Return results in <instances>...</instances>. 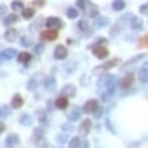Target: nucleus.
Wrapping results in <instances>:
<instances>
[{"label": "nucleus", "mask_w": 148, "mask_h": 148, "mask_svg": "<svg viewBox=\"0 0 148 148\" xmlns=\"http://www.w3.org/2000/svg\"><path fill=\"white\" fill-rule=\"evenodd\" d=\"M15 56H16V50L11 49V48H7V49L0 52V63L8 61V60H11V58L15 57Z\"/></svg>", "instance_id": "obj_1"}, {"label": "nucleus", "mask_w": 148, "mask_h": 148, "mask_svg": "<svg viewBox=\"0 0 148 148\" xmlns=\"http://www.w3.org/2000/svg\"><path fill=\"white\" fill-rule=\"evenodd\" d=\"M46 26L49 27V30H57L58 27L63 26V22L60 18H56V16H50V18L46 19Z\"/></svg>", "instance_id": "obj_2"}, {"label": "nucleus", "mask_w": 148, "mask_h": 148, "mask_svg": "<svg viewBox=\"0 0 148 148\" xmlns=\"http://www.w3.org/2000/svg\"><path fill=\"white\" fill-rule=\"evenodd\" d=\"M95 110H98V102H97V99H88L84 103V106H83V112L90 114V113H94Z\"/></svg>", "instance_id": "obj_3"}, {"label": "nucleus", "mask_w": 148, "mask_h": 148, "mask_svg": "<svg viewBox=\"0 0 148 148\" xmlns=\"http://www.w3.org/2000/svg\"><path fill=\"white\" fill-rule=\"evenodd\" d=\"M133 83H135V75H133V73H129V75L124 76L121 80H120V87H121V88H130Z\"/></svg>", "instance_id": "obj_4"}, {"label": "nucleus", "mask_w": 148, "mask_h": 148, "mask_svg": "<svg viewBox=\"0 0 148 148\" xmlns=\"http://www.w3.org/2000/svg\"><path fill=\"white\" fill-rule=\"evenodd\" d=\"M92 53H94L98 58H106L109 54V50L102 45H95L94 48H92Z\"/></svg>", "instance_id": "obj_5"}, {"label": "nucleus", "mask_w": 148, "mask_h": 148, "mask_svg": "<svg viewBox=\"0 0 148 148\" xmlns=\"http://www.w3.org/2000/svg\"><path fill=\"white\" fill-rule=\"evenodd\" d=\"M58 37L57 30H45L41 33V40L42 41H54Z\"/></svg>", "instance_id": "obj_6"}, {"label": "nucleus", "mask_w": 148, "mask_h": 148, "mask_svg": "<svg viewBox=\"0 0 148 148\" xmlns=\"http://www.w3.org/2000/svg\"><path fill=\"white\" fill-rule=\"evenodd\" d=\"M68 56V49L63 45H58L56 49H54V58L57 60H64V58Z\"/></svg>", "instance_id": "obj_7"}, {"label": "nucleus", "mask_w": 148, "mask_h": 148, "mask_svg": "<svg viewBox=\"0 0 148 148\" xmlns=\"http://www.w3.org/2000/svg\"><path fill=\"white\" fill-rule=\"evenodd\" d=\"M18 144H19V136L16 133H11V135L7 136V139H5L7 148H14L15 145H18Z\"/></svg>", "instance_id": "obj_8"}, {"label": "nucleus", "mask_w": 148, "mask_h": 148, "mask_svg": "<svg viewBox=\"0 0 148 148\" xmlns=\"http://www.w3.org/2000/svg\"><path fill=\"white\" fill-rule=\"evenodd\" d=\"M117 64H118V60H110V61H108V63H105L103 65H101L99 68H97V69H94V73H98L99 71H108V69H110V68L116 67Z\"/></svg>", "instance_id": "obj_9"}, {"label": "nucleus", "mask_w": 148, "mask_h": 148, "mask_svg": "<svg viewBox=\"0 0 148 148\" xmlns=\"http://www.w3.org/2000/svg\"><path fill=\"white\" fill-rule=\"evenodd\" d=\"M90 129H91V120L86 118V120L82 121L80 126H79V132H80L82 135H87L90 132Z\"/></svg>", "instance_id": "obj_10"}, {"label": "nucleus", "mask_w": 148, "mask_h": 148, "mask_svg": "<svg viewBox=\"0 0 148 148\" xmlns=\"http://www.w3.org/2000/svg\"><path fill=\"white\" fill-rule=\"evenodd\" d=\"M4 38L10 42H14V41L18 38V32L15 30V29H8V30H5L4 33Z\"/></svg>", "instance_id": "obj_11"}, {"label": "nucleus", "mask_w": 148, "mask_h": 148, "mask_svg": "<svg viewBox=\"0 0 148 148\" xmlns=\"http://www.w3.org/2000/svg\"><path fill=\"white\" fill-rule=\"evenodd\" d=\"M54 106L57 109H67L68 106V98L67 97H58L54 102Z\"/></svg>", "instance_id": "obj_12"}, {"label": "nucleus", "mask_w": 148, "mask_h": 148, "mask_svg": "<svg viewBox=\"0 0 148 148\" xmlns=\"http://www.w3.org/2000/svg\"><path fill=\"white\" fill-rule=\"evenodd\" d=\"M44 86H45V88H46V90L53 91L54 88H56V79H54L53 76L46 77L45 82H44Z\"/></svg>", "instance_id": "obj_13"}, {"label": "nucleus", "mask_w": 148, "mask_h": 148, "mask_svg": "<svg viewBox=\"0 0 148 148\" xmlns=\"http://www.w3.org/2000/svg\"><path fill=\"white\" fill-rule=\"evenodd\" d=\"M22 105H23V99H22V97H21L19 94L14 95L12 102H11V106H12L14 109H19V108H22Z\"/></svg>", "instance_id": "obj_14"}, {"label": "nucleus", "mask_w": 148, "mask_h": 148, "mask_svg": "<svg viewBox=\"0 0 148 148\" xmlns=\"http://www.w3.org/2000/svg\"><path fill=\"white\" fill-rule=\"evenodd\" d=\"M30 60H32V54L27 53V52H21V53L18 54V61H19V63L27 64Z\"/></svg>", "instance_id": "obj_15"}, {"label": "nucleus", "mask_w": 148, "mask_h": 148, "mask_svg": "<svg viewBox=\"0 0 148 148\" xmlns=\"http://www.w3.org/2000/svg\"><path fill=\"white\" fill-rule=\"evenodd\" d=\"M18 15L16 14H10V15H7L4 19V25H7V26H11V25H14V23L18 22Z\"/></svg>", "instance_id": "obj_16"}, {"label": "nucleus", "mask_w": 148, "mask_h": 148, "mask_svg": "<svg viewBox=\"0 0 148 148\" xmlns=\"http://www.w3.org/2000/svg\"><path fill=\"white\" fill-rule=\"evenodd\" d=\"M11 8L15 12H19V11H23L25 7H23V3L21 0H15V1H12V4H11Z\"/></svg>", "instance_id": "obj_17"}, {"label": "nucleus", "mask_w": 148, "mask_h": 148, "mask_svg": "<svg viewBox=\"0 0 148 148\" xmlns=\"http://www.w3.org/2000/svg\"><path fill=\"white\" fill-rule=\"evenodd\" d=\"M113 8L116 10V11H122V10L125 8V1L124 0H114Z\"/></svg>", "instance_id": "obj_18"}, {"label": "nucleus", "mask_w": 148, "mask_h": 148, "mask_svg": "<svg viewBox=\"0 0 148 148\" xmlns=\"http://www.w3.org/2000/svg\"><path fill=\"white\" fill-rule=\"evenodd\" d=\"M34 14H36V11H34L33 8H25L22 11V16L25 19H30V18L34 16Z\"/></svg>", "instance_id": "obj_19"}, {"label": "nucleus", "mask_w": 148, "mask_h": 148, "mask_svg": "<svg viewBox=\"0 0 148 148\" xmlns=\"http://www.w3.org/2000/svg\"><path fill=\"white\" fill-rule=\"evenodd\" d=\"M130 27L132 29H141L143 27V21L140 18H133L130 22Z\"/></svg>", "instance_id": "obj_20"}, {"label": "nucleus", "mask_w": 148, "mask_h": 148, "mask_svg": "<svg viewBox=\"0 0 148 148\" xmlns=\"http://www.w3.org/2000/svg\"><path fill=\"white\" fill-rule=\"evenodd\" d=\"M67 16L69 19H75L79 16V12H77L76 8H68L67 10Z\"/></svg>", "instance_id": "obj_21"}, {"label": "nucleus", "mask_w": 148, "mask_h": 148, "mask_svg": "<svg viewBox=\"0 0 148 148\" xmlns=\"http://www.w3.org/2000/svg\"><path fill=\"white\" fill-rule=\"evenodd\" d=\"M109 22H110V19H109V18H98V19H97V27L106 26Z\"/></svg>", "instance_id": "obj_22"}, {"label": "nucleus", "mask_w": 148, "mask_h": 148, "mask_svg": "<svg viewBox=\"0 0 148 148\" xmlns=\"http://www.w3.org/2000/svg\"><path fill=\"white\" fill-rule=\"evenodd\" d=\"M79 117H80V110H77V109L72 110V113L69 114V118H71V121H76V120H79Z\"/></svg>", "instance_id": "obj_23"}, {"label": "nucleus", "mask_w": 148, "mask_h": 148, "mask_svg": "<svg viewBox=\"0 0 148 148\" xmlns=\"http://www.w3.org/2000/svg\"><path fill=\"white\" fill-rule=\"evenodd\" d=\"M21 122H22L23 125H30L32 124V116H29V114L22 116L21 117Z\"/></svg>", "instance_id": "obj_24"}, {"label": "nucleus", "mask_w": 148, "mask_h": 148, "mask_svg": "<svg viewBox=\"0 0 148 148\" xmlns=\"http://www.w3.org/2000/svg\"><path fill=\"white\" fill-rule=\"evenodd\" d=\"M80 147V140L79 137H73L71 140V143H69V148H79Z\"/></svg>", "instance_id": "obj_25"}, {"label": "nucleus", "mask_w": 148, "mask_h": 148, "mask_svg": "<svg viewBox=\"0 0 148 148\" xmlns=\"http://www.w3.org/2000/svg\"><path fill=\"white\" fill-rule=\"evenodd\" d=\"M113 94H114V90H113V88H109L106 92H103V94H102V99H103V101H109V99L112 98Z\"/></svg>", "instance_id": "obj_26"}, {"label": "nucleus", "mask_w": 148, "mask_h": 148, "mask_svg": "<svg viewBox=\"0 0 148 148\" xmlns=\"http://www.w3.org/2000/svg\"><path fill=\"white\" fill-rule=\"evenodd\" d=\"M63 94H68V95H75V87L73 86H67L63 90Z\"/></svg>", "instance_id": "obj_27"}, {"label": "nucleus", "mask_w": 148, "mask_h": 148, "mask_svg": "<svg viewBox=\"0 0 148 148\" xmlns=\"http://www.w3.org/2000/svg\"><path fill=\"white\" fill-rule=\"evenodd\" d=\"M36 87H37V82L34 77H32L30 80L27 82V88H29V90H34Z\"/></svg>", "instance_id": "obj_28"}, {"label": "nucleus", "mask_w": 148, "mask_h": 148, "mask_svg": "<svg viewBox=\"0 0 148 148\" xmlns=\"http://www.w3.org/2000/svg\"><path fill=\"white\" fill-rule=\"evenodd\" d=\"M5 116H10V110L7 106H1L0 108V117H5Z\"/></svg>", "instance_id": "obj_29"}, {"label": "nucleus", "mask_w": 148, "mask_h": 148, "mask_svg": "<svg viewBox=\"0 0 148 148\" xmlns=\"http://www.w3.org/2000/svg\"><path fill=\"white\" fill-rule=\"evenodd\" d=\"M139 45L140 46H148V34H147V36H144L143 38H140Z\"/></svg>", "instance_id": "obj_30"}, {"label": "nucleus", "mask_w": 148, "mask_h": 148, "mask_svg": "<svg viewBox=\"0 0 148 148\" xmlns=\"http://www.w3.org/2000/svg\"><path fill=\"white\" fill-rule=\"evenodd\" d=\"M140 12L143 14V15H148V3L140 5Z\"/></svg>", "instance_id": "obj_31"}, {"label": "nucleus", "mask_w": 148, "mask_h": 148, "mask_svg": "<svg viewBox=\"0 0 148 148\" xmlns=\"http://www.w3.org/2000/svg\"><path fill=\"white\" fill-rule=\"evenodd\" d=\"M77 26H79V29H83V30H87V29H88V23H87V21H80Z\"/></svg>", "instance_id": "obj_32"}, {"label": "nucleus", "mask_w": 148, "mask_h": 148, "mask_svg": "<svg viewBox=\"0 0 148 148\" xmlns=\"http://www.w3.org/2000/svg\"><path fill=\"white\" fill-rule=\"evenodd\" d=\"M88 15H90V16H97V15H98V8H97L95 5H94V7H91Z\"/></svg>", "instance_id": "obj_33"}, {"label": "nucleus", "mask_w": 148, "mask_h": 148, "mask_svg": "<svg viewBox=\"0 0 148 148\" xmlns=\"http://www.w3.org/2000/svg\"><path fill=\"white\" fill-rule=\"evenodd\" d=\"M30 44H32V41H30V40H26V38H22V45H23V46H29V45H30Z\"/></svg>", "instance_id": "obj_34"}, {"label": "nucleus", "mask_w": 148, "mask_h": 148, "mask_svg": "<svg viewBox=\"0 0 148 148\" xmlns=\"http://www.w3.org/2000/svg\"><path fill=\"white\" fill-rule=\"evenodd\" d=\"M84 5H86V0H77V7L84 8Z\"/></svg>", "instance_id": "obj_35"}, {"label": "nucleus", "mask_w": 148, "mask_h": 148, "mask_svg": "<svg viewBox=\"0 0 148 148\" xmlns=\"http://www.w3.org/2000/svg\"><path fill=\"white\" fill-rule=\"evenodd\" d=\"M4 12H7V7L5 5H0V15H4Z\"/></svg>", "instance_id": "obj_36"}, {"label": "nucleus", "mask_w": 148, "mask_h": 148, "mask_svg": "<svg viewBox=\"0 0 148 148\" xmlns=\"http://www.w3.org/2000/svg\"><path fill=\"white\" fill-rule=\"evenodd\" d=\"M4 129H5V124L3 121H0V135L4 132Z\"/></svg>", "instance_id": "obj_37"}, {"label": "nucleus", "mask_w": 148, "mask_h": 148, "mask_svg": "<svg viewBox=\"0 0 148 148\" xmlns=\"http://www.w3.org/2000/svg\"><path fill=\"white\" fill-rule=\"evenodd\" d=\"M36 5H44V0H36Z\"/></svg>", "instance_id": "obj_38"}, {"label": "nucleus", "mask_w": 148, "mask_h": 148, "mask_svg": "<svg viewBox=\"0 0 148 148\" xmlns=\"http://www.w3.org/2000/svg\"><path fill=\"white\" fill-rule=\"evenodd\" d=\"M42 50H44V48H42V46H36V52H37V53H41Z\"/></svg>", "instance_id": "obj_39"}]
</instances>
